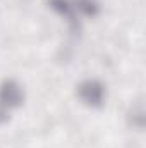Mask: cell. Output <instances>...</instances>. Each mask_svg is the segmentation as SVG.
Here are the masks:
<instances>
[{"label": "cell", "instance_id": "1", "mask_svg": "<svg viewBox=\"0 0 146 148\" xmlns=\"http://www.w3.org/2000/svg\"><path fill=\"white\" fill-rule=\"evenodd\" d=\"M23 102L21 86L14 81H5L0 88V112H7L12 107H17Z\"/></svg>", "mask_w": 146, "mask_h": 148}, {"label": "cell", "instance_id": "2", "mask_svg": "<svg viewBox=\"0 0 146 148\" xmlns=\"http://www.w3.org/2000/svg\"><path fill=\"white\" fill-rule=\"evenodd\" d=\"M77 91H79V97H81L88 105H93V107L102 105L103 97H105V88H103V84L98 83V81H95V79H88V81L81 83L79 88H77Z\"/></svg>", "mask_w": 146, "mask_h": 148}, {"label": "cell", "instance_id": "3", "mask_svg": "<svg viewBox=\"0 0 146 148\" xmlns=\"http://www.w3.org/2000/svg\"><path fill=\"white\" fill-rule=\"evenodd\" d=\"M50 5L62 16H67V17L74 16V5L69 0H50Z\"/></svg>", "mask_w": 146, "mask_h": 148}, {"label": "cell", "instance_id": "4", "mask_svg": "<svg viewBox=\"0 0 146 148\" xmlns=\"http://www.w3.org/2000/svg\"><path fill=\"white\" fill-rule=\"evenodd\" d=\"M74 9L83 12V14H86V16H93V14H96L98 5H96L95 0H76L74 2Z\"/></svg>", "mask_w": 146, "mask_h": 148}]
</instances>
